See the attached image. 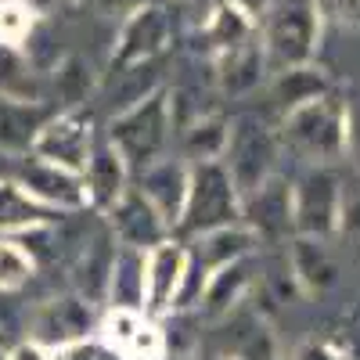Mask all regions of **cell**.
Segmentation results:
<instances>
[{
	"instance_id": "obj_39",
	"label": "cell",
	"mask_w": 360,
	"mask_h": 360,
	"mask_svg": "<svg viewBox=\"0 0 360 360\" xmlns=\"http://www.w3.org/2000/svg\"><path fill=\"white\" fill-rule=\"evenodd\" d=\"M0 342H4V339H0Z\"/></svg>"
},
{
	"instance_id": "obj_12",
	"label": "cell",
	"mask_w": 360,
	"mask_h": 360,
	"mask_svg": "<svg viewBox=\"0 0 360 360\" xmlns=\"http://www.w3.org/2000/svg\"><path fill=\"white\" fill-rule=\"evenodd\" d=\"M242 224L263 245H281L292 234V184L270 176L252 195L242 198Z\"/></svg>"
},
{
	"instance_id": "obj_20",
	"label": "cell",
	"mask_w": 360,
	"mask_h": 360,
	"mask_svg": "<svg viewBox=\"0 0 360 360\" xmlns=\"http://www.w3.org/2000/svg\"><path fill=\"white\" fill-rule=\"evenodd\" d=\"M205 40L213 47V54H227V51H238L256 40V22H252V11L242 8L238 0H220V4L209 11L205 18Z\"/></svg>"
},
{
	"instance_id": "obj_29",
	"label": "cell",
	"mask_w": 360,
	"mask_h": 360,
	"mask_svg": "<svg viewBox=\"0 0 360 360\" xmlns=\"http://www.w3.org/2000/svg\"><path fill=\"white\" fill-rule=\"evenodd\" d=\"M29 278H33V256L18 242H0V288H22Z\"/></svg>"
},
{
	"instance_id": "obj_6",
	"label": "cell",
	"mask_w": 360,
	"mask_h": 360,
	"mask_svg": "<svg viewBox=\"0 0 360 360\" xmlns=\"http://www.w3.org/2000/svg\"><path fill=\"white\" fill-rule=\"evenodd\" d=\"M278 134L266 130L256 119H242V123L231 127V137H227V152H224V166L234 180L238 195H252L259 184H266L274 176V162H278Z\"/></svg>"
},
{
	"instance_id": "obj_10",
	"label": "cell",
	"mask_w": 360,
	"mask_h": 360,
	"mask_svg": "<svg viewBox=\"0 0 360 360\" xmlns=\"http://www.w3.org/2000/svg\"><path fill=\"white\" fill-rule=\"evenodd\" d=\"M188 285V249L176 245L173 238L148 252L144 263V314L162 317L173 307H180V295Z\"/></svg>"
},
{
	"instance_id": "obj_11",
	"label": "cell",
	"mask_w": 360,
	"mask_h": 360,
	"mask_svg": "<svg viewBox=\"0 0 360 360\" xmlns=\"http://www.w3.org/2000/svg\"><path fill=\"white\" fill-rule=\"evenodd\" d=\"M105 217H108L115 245H123V249L152 252L155 245L169 242V224L155 213V205L148 202L137 188H127Z\"/></svg>"
},
{
	"instance_id": "obj_2",
	"label": "cell",
	"mask_w": 360,
	"mask_h": 360,
	"mask_svg": "<svg viewBox=\"0 0 360 360\" xmlns=\"http://www.w3.org/2000/svg\"><path fill=\"white\" fill-rule=\"evenodd\" d=\"M281 141L310 166H332L346 155V101L324 94L281 119Z\"/></svg>"
},
{
	"instance_id": "obj_24",
	"label": "cell",
	"mask_w": 360,
	"mask_h": 360,
	"mask_svg": "<svg viewBox=\"0 0 360 360\" xmlns=\"http://www.w3.org/2000/svg\"><path fill=\"white\" fill-rule=\"evenodd\" d=\"M227 137H231V123H224L220 115H198L180 130V148L184 159L191 162H217L227 152Z\"/></svg>"
},
{
	"instance_id": "obj_15",
	"label": "cell",
	"mask_w": 360,
	"mask_h": 360,
	"mask_svg": "<svg viewBox=\"0 0 360 360\" xmlns=\"http://www.w3.org/2000/svg\"><path fill=\"white\" fill-rule=\"evenodd\" d=\"M288 270L292 281L303 295H321L339 281V259L335 249L324 238H303L295 234L288 245Z\"/></svg>"
},
{
	"instance_id": "obj_9",
	"label": "cell",
	"mask_w": 360,
	"mask_h": 360,
	"mask_svg": "<svg viewBox=\"0 0 360 360\" xmlns=\"http://www.w3.org/2000/svg\"><path fill=\"white\" fill-rule=\"evenodd\" d=\"M22 166L15 173V184L22 191H29L40 205H47L51 213H58V209H69V213H76V209H86L90 198H86V180L79 173H69L62 166H51L37 155H18Z\"/></svg>"
},
{
	"instance_id": "obj_38",
	"label": "cell",
	"mask_w": 360,
	"mask_h": 360,
	"mask_svg": "<svg viewBox=\"0 0 360 360\" xmlns=\"http://www.w3.org/2000/svg\"><path fill=\"white\" fill-rule=\"evenodd\" d=\"M0 360H8V356H4V349H0Z\"/></svg>"
},
{
	"instance_id": "obj_31",
	"label": "cell",
	"mask_w": 360,
	"mask_h": 360,
	"mask_svg": "<svg viewBox=\"0 0 360 360\" xmlns=\"http://www.w3.org/2000/svg\"><path fill=\"white\" fill-rule=\"evenodd\" d=\"M51 360H127L108 339L101 335H86V339H76L69 346H58L51 349Z\"/></svg>"
},
{
	"instance_id": "obj_13",
	"label": "cell",
	"mask_w": 360,
	"mask_h": 360,
	"mask_svg": "<svg viewBox=\"0 0 360 360\" xmlns=\"http://www.w3.org/2000/svg\"><path fill=\"white\" fill-rule=\"evenodd\" d=\"M188 188H191V166L184 159H159L137 173V191L155 205V213L169 224V231H176L180 217H184Z\"/></svg>"
},
{
	"instance_id": "obj_32",
	"label": "cell",
	"mask_w": 360,
	"mask_h": 360,
	"mask_svg": "<svg viewBox=\"0 0 360 360\" xmlns=\"http://www.w3.org/2000/svg\"><path fill=\"white\" fill-rule=\"evenodd\" d=\"M346 155L360 169V94L346 105Z\"/></svg>"
},
{
	"instance_id": "obj_34",
	"label": "cell",
	"mask_w": 360,
	"mask_h": 360,
	"mask_svg": "<svg viewBox=\"0 0 360 360\" xmlns=\"http://www.w3.org/2000/svg\"><path fill=\"white\" fill-rule=\"evenodd\" d=\"M8 360H51V353L40 346V342H29V346H22V349H15Z\"/></svg>"
},
{
	"instance_id": "obj_4",
	"label": "cell",
	"mask_w": 360,
	"mask_h": 360,
	"mask_svg": "<svg viewBox=\"0 0 360 360\" xmlns=\"http://www.w3.org/2000/svg\"><path fill=\"white\" fill-rule=\"evenodd\" d=\"M242 220V195H238L227 166L217 162H191V188L184 202V217H180V231L188 234H205L217 227H234Z\"/></svg>"
},
{
	"instance_id": "obj_17",
	"label": "cell",
	"mask_w": 360,
	"mask_h": 360,
	"mask_svg": "<svg viewBox=\"0 0 360 360\" xmlns=\"http://www.w3.org/2000/svg\"><path fill=\"white\" fill-rule=\"evenodd\" d=\"M54 112L44 101H11L0 98V152L4 155H29L40 127Z\"/></svg>"
},
{
	"instance_id": "obj_19",
	"label": "cell",
	"mask_w": 360,
	"mask_h": 360,
	"mask_svg": "<svg viewBox=\"0 0 360 360\" xmlns=\"http://www.w3.org/2000/svg\"><path fill=\"white\" fill-rule=\"evenodd\" d=\"M144 263H148V252L115 245L108 295H105L112 310H144Z\"/></svg>"
},
{
	"instance_id": "obj_1",
	"label": "cell",
	"mask_w": 360,
	"mask_h": 360,
	"mask_svg": "<svg viewBox=\"0 0 360 360\" xmlns=\"http://www.w3.org/2000/svg\"><path fill=\"white\" fill-rule=\"evenodd\" d=\"M169 134H173V98L166 86H155L148 98L134 101L112 119L108 144L119 152L130 173H141L162 159Z\"/></svg>"
},
{
	"instance_id": "obj_30",
	"label": "cell",
	"mask_w": 360,
	"mask_h": 360,
	"mask_svg": "<svg viewBox=\"0 0 360 360\" xmlns=\"http://www.w3.org/2000/svg\"><path fill=\"white\" fill-rule=\"evenodd\" d=\"M54 90H58V98H62L65 108H76L83 98H86V86H90V69H83V62H76V58H65L62 65L54 69Z\"/></svg>"
},
{
	"instance_id": "obj_16",
	"label": "cell",
	"mask_w": 360,
	"mask_h": 360,
	"mask_svg": "<svg viewBox=\"0 0 360 360\" xmlns=\"http://www.w3.org/2000/svg\"><path fill=\"white\" fill-rule=\"evenodd\" d=\"M90 303L83 295H65V299H51L44 303L33 317V335L40 346H69L76 339H86L90 335Z\"/></svg>"
},
{
	"instance_id": "obj_3",
	"label": "cell",
	"mask_w": 360,
	"mask_h": 360,
	"mask_svg": "<svg viewBox=\"0 0 360 360\" xmlns=\"http://www.w3.org/2000/svg\"><path fill=\"white\" fill-rule=\"evenodd\" d=\"M256 37L266 58V69H292L310 65L317 37H321V11L310 0H278L266 8L263 25H256Z\"/></svg>"
},
{
	"instance_id": "obj_21",
	"label": "cell",
	"mask_w": 360,
	"mask_h": 360,
	"mask_svg": "<svg viewBox=\"0 0 360 360\" xmlns=\"http://www.w3.org/2000/svg\"><path fill=\"white\" fill-rule=\"evenodd\" d=\"M252 288V256L245 259H234L227 266H220L217 274L205 278V288H202V310L209 317H220L227 314L234 303H242V295Z\"/></svg>"
},
{
	"instance_id": "obj_35",
	"label": "cell",
	"mask_w": 360,
	"mask_h": 360,
	"mask_svg": "<svg viewBox=\"0 0 360 360\" xmlns=\"http://www.w3.org/2000/svg\"><path fill=\"white\" fill-rule=\"evenodd\" d=\"M18 4H22V8H29L37 18H44V15H51L58 4H62V0H18Z\"/></svg>"
},
{
	"instance_id": "obj_8",
	"label": "cell",
	"mask_w": 360,
	"mask_h": 360,
	"mask_svg": "<svg viewBox=\"0 0 360 360\" xmlns=\"http://www.w3.org/2000/svg\"><path fill=\"white\" fill-rule=\"evenodd\" d=\"M90 152H94V130H90V115L79 108H62L54 112L40 127L29 155H37L51 166H62L69 173H86Z\"/></svg>"
},
{
	"instance_id": "obj_7",
	"label": "cell",
	"mask_w": 360,
	"mask_h": 360,
	"mask_svg": "<svg viewBox=\"0 0 360 360\" xmlns=\"http://www.w3.org/2000/svg\"><path fill=\"white\" fill-rule=\"evenodd\" d=\"M169 44H173V22H169L166 8L137 4L123 18V25H119V37L112 47V72L152 65L159 54H166Z\"/></svg>"
},
{
	"instance_id": "obj_36",
	"label": "cell",
	"mask_w": 360,
	"mask_h": 360,
	"mask_svg": "<svg viewBox=\"0 0 360 360\" xmlns=\"http://www.w3.org/2000/svg\"><path fill=\"white\" fill-rule=\"evenodd\" d=\"M209 360H238V356H209Z\"/></svg>"
},
{
	"instance_id": "obj_26",
	"label": "cell",
	"mask_w": 360,
	"mask_h": 360,
	"mask_svg": "<svg viewBox=\"0 0 360 360\" xmlns=\"http://www.w3.org/2000/svg\"><path fill=\"white\" fill-rule=\"evenodd\" d=\"M328 94V79L321 76V69L310 65H292L274 72V83H270V98L281 105V112H292L307 101H317Z\"/></svg>"
},
{
	"instance_id": "obj_25",
	"label": "cell",
	"mask_w": 360,
	"mask_h": 360,
	"mask_svg": "<svg viewBox=\"0 0 360 360\" xmlns=\"http://www.w3.org/2000/svg\"><path fill=\"white\" fill-rule=\"evenodd\" d=\"M58 213L40 205L29 191H22L15 180H0V231H33L44 224H54Z\"/></svg>"
},
{
	"instance_id": "obj_37",
	"label": "cell",
	"mask_w": 360,
	"mask_h": 360,
	"mask_svg": "<svg viewBox=\"0 0 360 360\" xmlns=\"http://www.w3.org/2000/svg\"><path fill=\"white\" fill-rule=\"evenodd\" d=\"M180 4H202V0H180Z\"/></svg>"
},
{
	"instance_id": "obj_18",
	"label": "cell",
	"mask_w": 360,
	"mask_h": 360,
	"mask_svg": "<svg viewBox=\"0 0 360 360\" xmlns=\"http://www.w3.org/2000/svg\"><path fill=\"white\" fill-rule=\"evenodd\" d=\"M83 180H86V198H90V205H98V209H108L119 202V195H123L130 184V169H127V162L119 159V152L105 141L101 148H94L90 152V162H86V173H83Z\"/></svg>"
},
{
	"instance_id": "obj_23",
	"label": "cell",
	"mask_w": 360,
	"mask_h": 360,
	"mask_svg": "<svg viewBox=\"0 0 360 360\" xmlns=\"http://www.w3.org/2000/svg\"><path fill=\"white\" fill-rule=\"evenodd\" d=\"M217 79L224 86V94L238 98V94H249L252 86H259L263 72H266V58H263V47H259V37L238 51H227L217 58Z\"/></svg>"
},
{
	"instance_id": "obj_33",
	"label": "cell",
	"mask_w": 360,
	"mask_h": 360,
	"mask_svg": "<svg viewBox=\"0 0 360 360\" xmlns=\"http://www.w3.org/2000/svg\"><path fill=\"white\" fill-rule=\"evenodd\" d=\"M292 360H346V353L332 342H303L292 353Z\"/></svg>"
},
{
	"instance_id": "obj_27",
	"label": "cell",
	"mask_w": 360,
	"mask_h": 360,
	"mask_svg": "<svg viewBox=\"0 0 360 360\" xmlns=\"http://www.w3.org/2000/svg\"><path fill=\"white\" fill-rule=\"evenodd\" d=\"M37 29V15L22 8L18 0H0V44L8 47H25V40Z\"/></svg>"
},
{
	"instance_id": "obj_22",
	"label": "cell",
	"mask_w": 360,
	"mask_h": 360,
	"mask_svg": "<svg viewBox=\"0 0 360 360\" xmlns=\"http://www.w3.org/2000/svg\"><path fill=\"white\" fill-rule=\"evenodd\" d=\"M0 98L11 101H44L47 98V83L40 69L22 54V47L0 44Z\"/></svg>"
},
{
	"instance_id": "obj_14",
	"label": "cell",
	"mask_w": 360,
	"mask_h": 360,
	"mask_svg": "<svg viewBox=\"0 0 360 360\" xmlns=\"http://www.w3.org/2000/svg\"><path fill=\"white\" fill-rule=\"evenodd\" d=\"M101 339H108L127 360H162L166 339L159 332L155 317L144 310H112L101 324Z\"/></svg>"
},
{
	"instance_id": "obj_28",
	"label": "cell",
	"mask_w": 360,
	"mask_h": 360,
	"mask_svg": "<svg viewBox=\"0 0 360 360\" xmlns=\"http://www.w3.org/2000/svg\"><path fill=\"white\" fill-rule=\"evenodd\" d=\"M335 238H342V242L360 252V176L346 180L342 184V202H339V231Z\"/></svg>"
},
{
	"instance_id": "obj_5",
	"label": "cell",
	"mask_w": 360,
	"mask_h": 360,
	"mask_svg": "<svg viewBox=\"0 0 360 360\" xmlns=\"http://www.w3.org/2000/svg\"><path fill=\"white\" fill-rule=\"evenodd\" d=\"M342 180L332 166H307L292 184V231L332 242L339 231Z\"/></svg>"
}]
</instances>
